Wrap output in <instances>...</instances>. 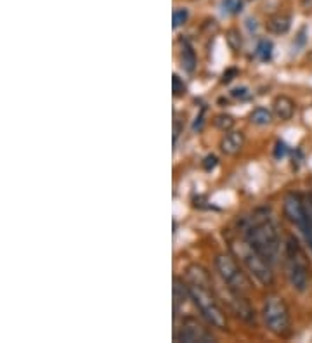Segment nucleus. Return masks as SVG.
<instances>
[{
	"label": "nucleus",
	"instance_id": "f257e3e1",
	"mask_svg": "<svg viewBox=\"0 0 312 343\" xmlns=\"http://www.w3.org/2000/svg\"><path fill=\"white\" fill-rule=\"evenodd\" d=\"M187 277H189V298L194 302L201 315L217 329H227V319L224 310L221 309L217 298L212 290L210 276L201 265H189L187 267Z\"/></svg>",
	"mask_w": 312,
	"mask_h": 343
},
{
	"label": "nucleus",
	"instance_id": "f03ea898",
	"mask_svg": "<svg viewBox=\"0 0 312 343\" xmlns=\"http://www.w3.org/2000/svg\"><path fill=\"white\" fill-rule=\"evenodd\" d=\"M245 240L257 252H260L271 264H274L277 255H279L281 241L274 222L271 220L269 213L265 217H259L257 213L255 217H252V220L245 229Z\"/></svg>",
	"mask_w": 312,
	"mask_h": 343
},
{
	"label": "nucleus",
	"instance_id": "7ed1b4c3",
	"mask_svg": "<svg viewBox=\"0 0 312 343\" xmlns=\"http://www.w3.org/2000/svg\"><path fill=\"white\" fill-rule=\"evenodd\" d=\"M286 276L295 291L303 293L309 286V262L293 236L286 241Z\"/></svg>",
	"mask_w": 312,
	"mask_h": 343
},
{
	"label": "nucleus",
	"instance_id": "20e7f679",
	"mask_svg": "<svg viewBox=\"0 0 312 343\" xmlns=\"http://www.w3.org/2000/svg\"><path fill=\"white\" fill-rule=\"evenodd\" d=\"M234 250L238 252L241 262L245 264V267L248 269V272L255 277L262 286H271L274 283V272H272V264L267 260L260 252H257L248 241H243L240 245H234Z\"/></svg>",
	"mask_w": 312,
	"mask_h": 343
},
{
	"label": "nucleus",
	"instance_id": "39448f33",
	"mask_svg": "<svg viewBox=\"0 0 312 343\" xmlns=\"http://www.w3.org/2000/svg\"><path fill=\"white\" fill-rule=\"evenodd\" d=\"M262 317L267 326V329L276 336H286L290 333L291 319L290 310L281 296L271 295L265 298L264 309H262Z\"/></svg>",
	"mask_w": 312,
	"mask_h": 343
},
{
	"label": "nucleus",
	"instance_id": "423d86ee",
	"mask_svg": "<svg viewBox=\"0 0 312 343\" xmlns=\"http://www.w3.org/2000/svg\"><path fill=\"white\" fill-rule=\"evenodd\" d=\"M215 269H217L219 276L222 277V281L227 284V288L231 291H236L243 295V293L250 290V281L246 279L245 272L241 271L238 262L231 255L221 253V255L215 257Z\"/></svg>",
	"mask_w": 312,
	"mask_h": 343
},
{
	"label": "nucleus",
	"instance_id": "0eeeda50",
	"mask_svg": "<svg viewBox=\"0 0 312 343\" xmlns=\"http://www.w3.org/2000/svg\"><path fill=\"white\" fill-rule=\"evenodd\" d=\"M175 341H186V343H208V341H215V336L199 324L194 317H187L182 321V324L175 329L173 333Z\"/></svg>",
	"mask_w": 312,
	"mask_h": 343
},
{
	"label": "nucleus",
	"instance_id": "6e6552de",
	"mask_svg": "<svg viewBox=\"0 0 312 343\" xmlns=\"http://www.w3.org/2000/svg\"><path fill=\"white\" fill-rule=\"evenodd\" d=\"M284 215L288 217V220L295 223L296 227H302V223L307 218V210H305V201L302 199V196L296 192H290L284 198Z\"/></svg>",
	"mask_w": 312,
	"mask_h": 343
},
{
	"label": "nucleus",
	"instance_id": "1a4fd4ad",
	"mask_svg": "<svg viewBox=\"0 0 312 343\" xmlns=\"http://www.w3.org/2000/svg\"><path fill=\"white\" fill-rule=\"evenodd\" d=\"M243 144H245V136L243 132H238V130H233V132H227L221 141V149L222 153L229 156H234L243 149Z\"/></svg>",
	"mask_w": 312,
	"mask_h": 343
},
{
	"label": "nucleus",
	"instance_id": "9d476101",
	"mask_svg": "<svg viewBox=\"0 0 312 343\" xmlns=\"http://www.w3.org/2000/svg\"><path fill=\"white\" fill-rule=\"evenodd\" d=\"M272 106H274V115L279 118L281 122H288V120L293 118L295 102L291 101L290 97H286V95H279V97H276V101Z\"/></svg>",
	"mask_w": 312,
	"mask_h": 343
},
{
	"label": "nucleus",
	"instance_id": "9b49d317",
	"mask_svg": "<svg viewBox=\"0 0 312 343\" xmlns=\"http://www.w3.org/2000/svg\"><path fill=\"white\" fill-rule=\"evenodd\" d=\"M180 63L186 71L192 73L196 68V54L189 45V42H182V51H180Z\"/></svg>",
	"mask_w": 312,
	"mask_h": 343
},
{
	"label": "nucleus",
	"instance_id": "f8f14e48",
	"mask_svg": "<svg viewBox=\"0 0 312 343\" xmlns=\"http://www.w3.org/2000/svg\"><path fill=\"white\" fill-rule=\"evenodd\" d=\"M267 28H269V32H272V33H276V35L286 33L288 30H290V18L283 16V14H277V16L269 19Z\"/></svg>",
	"mask_w": 312,
	"mask_h": 343
},
{
	"label": "nucleus",
	"instance_id": "ddd939ff",
	"mask_svg": "<svg viewBox=\"0 0 312 343\" xmlns=\"http://www.w3.org/2000/svg\"><path fill=\"white\" fill-rule=\"evenodd\" d=\"M250 122H252L253 125H259V127L269 125V123L272 122V113L269 109H265V107H257V109H253V113L250 115Z\"/></svg>",
	"mask_w": 312,
	"mask_h": 343
},
{
	"label": "nucleus",
	"instance_id": "4468645a",
	"mask_svg": "<svg viewBox=\"0 0 312 343\" xmlns=\"http://www.w3.org/2000/svg\"><path fill=\"white\" fill-rule=\"evenodd\" d=\"M257 57L260 61H269L272 57V42L267 38H262L257 45Z\"/></svg>",
	"mask_w": 312,
	"mask_h": 343
},
{
	"label": "nucleus",
	"instance_id": "2eb2a0df",
	"mask_svg": "<svg viewBox=\"0 0 312 343\" xmlns=\"http://www.w3.org/2000/svg\"><path fill=\"white\" fill-rule=\"evenodd\" d=\"M214 125L217 127L219 130H231L233 129V125H234V118L233 117H229V115H217L215 117V120H214Z\"/></svg>",
	"mask_w": 312,
	"mask_h": 343
},
{
	"label": "nucleus",
	"instance_id": "dca6fc26",
	"mask_svg": "<svg viewBox=\"0 0 312 343\" xmlns=\"http://www.w3.org/2000/svg\"><path fill=\"white\" fill-rule=\"evenodd\" d=\"M187 11L186 9H177L173 11V16H172V23H173V28H179V26H182L184 23L187 21Z\"/></svg>",
	"mask_w": 312,
	"mask_h": 343
},
{
	"label": "nucleus",
	"instance_id": "f3484780",
	"mask_svg": "<svg viewBox=\"0 0 312 343\" xmlns=\"http://www.w3.org/2000/svg\"><path fill=\"white\" fill-rule=\"evenodd\" d=\"M172 90H173V95H175V97H180V95L186 94V85H184V82L179 78V75L172 76Z\"/></svg>",
	"mask_w": 312,
	"mask_h": 343
},
{
	"label": "nucleus",
	"instance_id": "a211bd4d",
	"mask_svg": "<svg viewBox=\"0 0 312 343\" xmlns=\"http://www.w3.org/2000/svg\"><path fill=\"white\" fill-rule=\"evenodd\" d=\"M243 7V0H224V9L231 14H238Z\"/></svg>",
	"mask_w": 312,
	"mask_h": 343
},
{
	"label": "nucleus",
	"instance_id": "6ab92c4d",
	"mask_svg": "<svg viewBox=\"0 0 312 343\" xmlns=\"http://www.w3.org/2000/svg\"><path fill=\"white\" fill-rule=\"evenodd\" d=\"M288 155V146L284 144V142L277 141L276 142V149H274V156L276 158H284Z\"/></svg>",
	"mask_w": 312,
	"mask_h": 343
},
{
	"label": "nucleus",
	"instance_id": "aec40b11",
	"mask_svg": "<svg viewBox=\"0 0 312 343\" xmlns=\"http://www.w3.org/2000/svg\"><path fill=\"white\" fill-rule=\"evenodd\" d=\"M217 156H214V155H210V156H206L205 158V161H203V168H205V170H214L215 167H217Z\"/></svg>",
	"mask_w": 312,
	"mask_h": 343
},
{
	"label": "nucleus",
	"instance_id": "412c9836",
	"mask_svg": "<svg viewBox=\"0 0 312 343\" xmlns=\"http://www.w3.org/2000/svg\"><path fill=\"white\" fill-rule=\"evenodd\" d=\"M231 94H233V97H241V99L248 95V94H246V88H234Z\"/></svg>",
	"mask_w": 312,
	"mask_h": 343
},
{
	"label": "nucleus",
	"instance_id": "4be33fe9",
	"mask_svg": "<svg viewBox=\"0 0 312 343\" xmlns=\"http://www.w3.org/2000/svg\"><path fill=\"white\" fill-rule=\"evenodd\" d=\"M236 75V69H229L227 73H224V78H222V82L224 83H229L231 80H233V76Z\"/></svg>",
	"mask_w": 312,
	"mask_h": 343
}]
</instances>
